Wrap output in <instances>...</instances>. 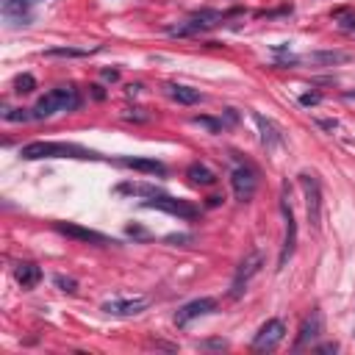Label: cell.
<instances>
[{
  "label": "cell",
  "instance_id": "2",
  "mask_svg": "<svg viewBox=\"0 0 355 355\" xmlns=\"http://www.w3.org/2000/svg\"><path fill=\"white\" fill-rule=\"evenodd\" d=\"M81 106V94L75 86H58L53 92H47L45 97L36 100V106L31 108V117L33 120H47L58 111H75Z\"/></svg>",
  "mask_w": 355,
  "mask_h": 355
},
{
  "label": "cell",
  "instance_id": "4",
  "mask_svg": "<svg viewBox=\"0 0 355 355\" xmlns=\"http://www.w3.org/2000/svg\"><path fill=\"white\" fill-rule=\"evenodd\" d=\"M300 186H303V194H305L308 225L313 230H322V186H319L317 175L303 172V175H300Z\"/></svg>",
  "mask_w": 355,
  "mask_h": 355
},
{
  "label": "cell",
  "instance_id": "30",
  "mask_svg": "<svg viewBox=\"0 0 355 355\" xmlns=\"http://www.w3.org/2000/svg\"><path fill=\"white\" fill-rule=\"evenodd\" d=\"M167 244H186L189 242V236H183V233H172V236H167L164 239Z\"/></svg>",
  "mask_w": 355,
  "mask_h": 355
},
{
  "label": "cell",
  "instance_id": "36",
  "mask_svg": "<svg viewBox=\"0 0 355 355\" xmlns=\"http://www.w3.org/2000/svg\"><path fill=\"white\" fill-rule=\"evenodd\" d=\"M344 100H355V92H344Z\"/></svg>",
  "mask_w": 355,
  "mask_h": 355
},
{
  "label": "cell",
  "instance_id": "13",
  "mask_svg": "<svg viewBox=\"0 0 355 355\" xmlns=\"http://www.w3.org/2000/svg\"><path fill=\"white\" fill-rule=\"evenodd\" d=\"M114 164H120V167H128V169H136V172L159 175V177L167 175V167H164L161 161H155V159H139V155H120V159H114Z\"/></svg>",
  "mask_w": 355,
  "mask_h": 355
},
{
  "label": "cell",
  "instance_id": "12",
  "mask_svg": "<svg viewBox=\"0 0 355 355\" xmlns=\"http://www.w3.org/2000/svg\"><path fill=\"white\" fill-rule=\"evenodd\" d=\"M150 308V297H122L103 303V313L108 317H136V313Z\"/></svg>",
  "mask_w": 355,
  "mask_h": 355
},
{
  "label": "cell",
  "instance_id": "18",
  "mask_svg": "<svg viewBox=\"0 0 355 355\" xmlns=\"http://www.w3.org/2000/svg\"><path fill=\"white\" fill-rule=\"evenodd\" d=\"M186 177L194 183V186H214V183H216V172H214V169H208L206 164H200V161L192 164V167L186 169Z\"/></svg>",
  "mask_w": 355,
  "mask_h": 355
},
{
  "label": "cell",
  "instance_id": "25",
  "mask_svg": "<svg viewBox=\"0 0 355 355\" xmlns=\"http://www.w3.org/2000/svg\"><path fill=\"white\" fill-rule=\"evenodd\" d=\"M53 283L58 286L61 291H67V294H75V291H78V283L72 281V278H64V275H56L53 278Z\"/></svg>",
  "mask_w": 355,
  "mask_h": 355
},
{
  "label": "cell",
  "instance_id": "14",
  "mask_svg": "<svg viewBox=\"0 0 355 355\" xmlns=\"http://www.w3.org/2000/svg\"><path fill=\"white\" fill-rule=\"evenodd\" d=\"M252 120H255L258 131H261V145H264L266 150H275V147H281V145H283V133H281V128H278L269 117H264V114H252Z\"/></svg>",
  "mask_w": 355,
  "mask_h": 355
},
{
  "label": "cell",
  "instance_id": "16",
  "mask_svg": "<svg viewBox=\"0 0 355 355\" xmlns=\"http://www.w3.org/2000/svg\"><path fill=\"white\" fill-rule=\"evenodd\" d=\"M208 28H214V25L206 23V19H200V17H192V19H186V23H181V25H169L167 33L169 36H194V33H203Z\"/></svg>",
  "mask_w": 355,
  "mask_h": 355
},
{
  "label": "cell",
  "instance_id": "9",
  "mask_svg": "<svg viewBox=\"0 0 355 355\" xmlns=\"http://www.w3.org/2000/svg\"><path fill=\"white\" fill-rule=\"evenodd\" d=\"M283 336H286V325L281 322V319H266V322L258 327L255 339H252V350L255 352H269V350H275V347L281 344Z\"/></svg>",
  "mask_w": 355,
  "mask_h": 355
},
{
  "label": "cell",
  "instance_id": "35",
  "mask_svg": "<svg viewBox=\"0 0 355 355\" xmlns=\"http://www.w3.org/2000/svg\"><path fill=\"white\" fill-rule=\"evenodd\" d=\"M125 92H128V97H133V94H139V92H142V84H131V86L125 89Z\"/></svg>",
  "mask_w": 355,
  "mask_h": 355
},
{
  "label": "cell",
  "instance_id": "19",
  "mask_svg": "<svg viewBox=\"0 0 355 355\" xmlns=\"http://www.w3.org/2000/svg\"><path fill=\"white\" fill-rule=\"evenodd\" d=\"M311 61H317V64H325V67H333V64H347L352 56L344 50H317L308 56Z\"/></svg>",
  "mask_w": 355,
  "mask_h": 355
},
{
  "label": "cell",
  "instance_id": "8",
  "mask_svg": "<svg viewBox=\"0 0 355 355\" xmlns=\"http://www.w3.org/2000/svg\"><path fill=\"white\" fill-rule=\"evenodd\" d=\"M142 208H155V211H164V214H172V216H181V220H194L197 216V208L186 200H175L169 194H159V197H150V200L142 203Z\"/></svg>",
  "mask_w": 355,
  "mask_h": 355
},
{
  "label": "cell",
  "instance_id": "31",
  "mask_svg": "<svg viewBox=\"0 0 355 355\" xmlns=\"http://www.w3.org/2000/svg\"><path fill=\"white\" fill-rule=\"evenodd\" d=\"M319 128H325V131H336L339 122L336 120H319Z\"/></svg>",
  "mask_w": 355,
  "mask_h": 355
},
{
  "label": "cell",
  "instance_id": "20",
  "mask_svg": "<svg viewBox=\"0 0 355 355\" xmlns=\"http://www.w3.org/2000/svg\"><path fill=\"white\" fill-rule=\"evenodd\" d=\"M45 56H50V58H84V56H89V50H81V47H50V50H45Z\"/></svg>",
  "mask_w": 355,
  "mask_h": 355
},
{
  "label": "cell",
  "instance_id": "29",
  "mask_svg": "<svg viewBox=\"0 0 355 355\" xmlns=\"http://www.w3.org/2000/svg\"><path fill=\"white\" fill-rule=\"evenodd\" d=\"M128 236H133V239H150V233L145 228H139V225H128Z\"/></svg>",
  "mask_w": 355,
  "mask_h": 355
},
{
  "label": "cell",
  "instance_id": "28",
  "mask_svg": "<svg viewBox=\"0 0 355 355\" xmlns=\"http://www.w3.org/2000/svg\"><path fill=\"white\" fill-rule=\"evenodd\" d=\"M200 347H203V350H225V347H228V341H222V339H208V341H200Z\"/></svg>",
  "mask_w": 355,
  "mask_h": 355
},
{
  "label": "cell",
  "instance_id": "32",
  "mask_svg": "<svg viewBox=\"0 0 355 355\" xmlns=\"http://www.w3.org/2000/svg\"><path fill=\"white\" fill-rule=\"evenodd\" d=\"M89 89H92V97H94V100H106V92H103L100 86H89Z\"/></svg>",
  "mask_w": 355,
  "mask_h": 355
},
{
  "label": "cell",
  "instance_id": "23",
  "mask_svg": "<svg viewBox=\"0 0 355 355\" xmlns=\"http://www.w3.org/2000/svg\"><path fill=\"white\" fill-rule=\"evenodd\" d=\"M3 120H6V122H28V120H33V117H31L28 108H14V111H9V108H6V111H3Z\"/></svg>",
  "mask_w": 355,
  "mask_h": 355
},
{
  "label": "cell",
  "instance_id": "3",
  "mask_svg": "<svg viewBox=\"0 0 355 355\" xmlns=\"http://www.w3.org/2000/svg\"><path fill=\"white\" fill-rule=\"evenodd\" d=\"M281 214H283V222H286V239H283L281 255H278V269H283V266L289 264V258L294 255V250H297V220H294V211H291V186H289V181L281 186Z\"/></svg>",
  "mask_w": 355,
  "mask_h": 355
},
{
  "label": "cell",
  "instance_id": "27",
  "mask_svg": "<svg viewBox=\"0 0 355 355\" xmlns=\"http://www.w3.org/2000/svg\"><path fill=\"white\" fill-rule=\"evenodd\" d=\"M122 117H125V120H133V122H147V120H150L147 114H142V108H128Z\"/></svg>",
  "mask_w": 355,
  "mask_h": 355
},
{
  "label": "cell",
  "instance_id": "26",
  "mask_svg": "<svg viewBox=\"0 0 355 355\" xmlns=\"http://www.w3.org/2000/svg\"><path fill=\"white\" fill-rule=\"evenodd\" d=\"M319 103H322V94H319V92H305V94H300V106H305V108L319 106Z\"/></svg>",
  "mask_w": 355,
  "mask_h": 355
},
{
  "label": "cell",
  "instance_id": "33",
  "mask_svg": "<svg viewBox=\"0 0 355 355\" xmlns=\"http://www.w3.org/2000/svg\"><path fill=\"white\" fill-rule=\"evenodd\" d=\"M103 78L106 81H120V70H103Z\"/></svg>",
  "mask_w": 355,
  "mask_h": 355
},
{
  "label": "cell",
  "instance_id": "21",
  "mask_svg": "<svg viewBox=\"0 0 355 355\" xmlns=\"http://www.w3.org/2000/svg\"><path fill=\"white\" fill-rule=\"evenodd\" d=\"M33 89H36V78H33L31 72H23L14 78V92L17 94H31Z\"/></svg>",
  "mask_w": 355,
  "mask_h": 355
},
{
  "label": "cell",
  "instance_id": "11",
  "mask_svg": "<svg viewBox=\"0 0 355 355\" xmlns=\"http://www.w3.org/2000/svg\"><path fill=\"white\" fill-rule=\"evenodd\" d=\"M325 333V317L319 308H313L308 317L303 319V325H300V336H297V344L294 350H305V347H311L313 341Z\"/></svg>",
  "mask_w": 355,
  "mask_h": 355
},
{
  "label": "cell",
  "instance_id": "6",
  "mask_svg": "<svg viewBox=\"0 0 355 355\" xmlns=\"http://www.w3.org/2000/svg\"><path fill=\"white\" fill-rule=\"evenodd\" d=\"M53 228L58 230L61 236L67 239H75V242H86V244H97V247H108V244H120L117 239L100 233V230H92V228H84L78 222H56Z\"/></svg>",
  "mask_w": 355,
  "mask_h": 355
},
{
  "label": "cell",
  "instance_id": "17",
  "mask_svg": "<svg viewBox=\"0 0 355 355\" xmlns=\"http://www.w3.org/2000/svg\"><path fill=\"white\" fill-rule=\"evenodd\" d=\"M167 94L175 100V103H181V106H194V103H200V100H203V94L197 92V89L177 86V84H167Z\"/></svg>",
  "mask_w": 355,
  "mask_h": 355
},
{
  "label": "cell",
  "instance_id": "24",
  "mask_svg": "<svg viewBox=\"0 0 355 355\" xmlns=\"http://www.w3.org/2000/svg\"><path fill=\"white\" fill-rule=\"evenodd\" d=\"M192 122H194V125H203V128H206V131H211V133H220V131H222V122L214 120V117H194Z\"/></svg>",
  "mask_w": 355,
  "mask_h": 355
},
{
  "label": "cell",
  "instance_id": "10",
  "mask_svg": "<svg viewBox=\"0 0 355 355\" xmlns=\"http://www.w3.org/2000/svg\"><path fill=\"white\" fill-rule=\"evenodd\" d=\"M216 311V300L214 297H197L192 303L181 305L175 313V325L177 327H186L189 322H194L197 317H206V313H214Z\"/></svg>",
  "mask_w": 355,
  "mask_h": 355
},
{
  "label": "cell",
  "instance_id": "15",
  "mask_svg": "<svg viewBox=\"0 0 355 355\" xmlns=\"http://www.w3.org/2000/svg\"><path fill=\"white\" fill-rule=\"evenodd\" d=\"M14 278H17V283L23 286V289H33V286L42 281V269H39L36 264H31V261H23V264H17Z\"/></svg>",
  "mask_w": 355,
  "mask_h": 355
},
{
  "label": "cell",
  "instance_id": "5",
  "mask_svg": "<svg viewBox=\"0 0 355 355\" xmlns=\"http://www.w3.org/2000/svg\"><path fill=\"white\" fill-rule=\"evenodd\" d=\"M261 266H264V258H261V252L258 250H250L247 255L242 258V264L236 266V275H233V283H230V297L239 300L247 291V283H250V278H255L258 272H261Z\"/></svg>",
  "mask_w": 355,
  "mask_h": 355
},
{
  "label": "cell",
  "instance_id": "7",
  "mask_svg": "<svg viewBox=\"0 0 355 355\" xmlns=\"http://www.w3.org/2000/svg\"><path fill=\"white\" fill-rule=\"evenodd\" d=\"M230 186H233V194L239 203H250L252 194L258 189V175L250 164H239V167L230 172Z\"/></svg>",
  "mask_w": 355,
  "mask_h": 355
},
{
  "label": "cell",
  "instance_id": "1",
  "mask_svg": "<svg viewBox=\"0 0 355 355\" xmlns=\"http://www.w3.org/2000/svg\"><path fill=\"white\" fill-rule=\"evenodd\" d=\"M19 159L25 161H39V159H78V161H100L103 155L89 150L75 142H31V145L19 147Z\"/></svg>",
  "mask_w": 355,
  "mask_h": 355
},
{
  "label": "cell",
  "instance_id": "22",
  "mask_svg": "<svg viewBox=\"0 0 355 355\" xmlns=\"http://www.w3.org/2000/svg\"><path fill=\"white\" fill-rule=\"evenodd\" d=\"M339 19V28L344 31V33H355V14L352 11H344V9H339V11H333Z\"/></svg>",
  "mask_w": 355,
  "mask_h": 355
},
{
  "label": "cell",
  "instance_id": "34",
  "mask_svg": "<svg viewBox=\"0 0 355 355\" xmlns=\"http://www.w3.org/2000/svg\"><path fill=\"white\" fill-rule=\"evenodd\" d=\"M317 350H319V352H336V350H339V344H319Z\"/></svg>",
  "mask_w": 355,
  "mask_h": 355
}]
</instances>
